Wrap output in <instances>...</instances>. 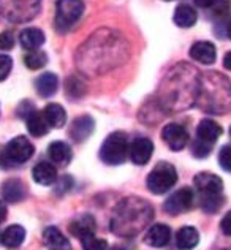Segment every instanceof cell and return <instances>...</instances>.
<instances>
[{
    "mask_svg": "<svg viewBox=\"0 0 231 250\" xmlns=\"http://www.w3.org/2000/svg\"><path fill=\"white\" fill-rule=\"evenodd\" d=\"M130 57L128 42L121 32L98 29L76 51V67L83 75L100 76L121 67Z\"/></svg>",
    "mask_w": 231,
    "mask_h": 250,
    "instance_id": "obj_1",
    "label": "cell"
},
{
    "mask_svg": "<svg viewBox=\"0 0 231 250\" xmlns=\"http://www.w3.org/2000/svg\"><path fill=\"white\" fill-rule=\"evenodd\" d=\"M200 73L189 63H177L171 68L160 83L157 102L165 113H179L196 102Z\"/></svg>",
    "mask_w": 231,
    "mask_h": 250,
    "instance_id": "obj_2",
    "label": "cell"
},
{
    "mask_svg": "<svg viewBox=\"0 0 231 250\" xmlns=\"http://www.w3.org/2000/svg\"><path fill=\"white\" fill-rule=\"evenodd\" d=\"M154 217V209L140 196L124 198L114 209L111 231L121 238H133L146 228Z\"/></svg>",
    "mask_w": 231,
    "mask_h": 250,
    "instance_id": "obj_3",
    "label": "cell"
},
{
    "mask_svg": "<svg viewBox=\"0 0 231 250\" xmlns=\"http://www.w3.org/2000/svg\"><path fill=\"white\" fill-rule=\"evenodd\" d=\"M196 106L210 114H223L231 106V81L219 71L200 73Z\"/></svg>",
    "mask_w": 231,
    "mask_h": 250,
    "instance_id": "obj_4",
    "label": "cell"
},
{
    "mask_svg": "<svg viewBox=\"0 0 231 250\" xmlns=\"http://www.w3.org/2000/svg\"><path fill=\"white\" fill-rule=\"evenodd\" d=\"M42 10V0H0V13L11 22L32 21Z\"/></svg>",
    "mask_w": 231,
    "mask_h": 250,
    "instance_id": "obj_5",
    "label": "cell"
},
{
    "mask_svg": "<svg viewBox=\"0 0 231 250\" xmlns=\"http://www.w3.org/2000/svg\"><path fill=\"white\" fill-rule=\"evenodd\" d=\"M128 138L125 131H113L103 141L100 149V159L106 165H121L128 157Z\"/></svg>",
    "mask_w": 231,
    "mask_h": 250,
    "instance_id": "obj_6",
    "label": "cell"
},
{
    "mask_svg": "<svg viewBox=\"0 0 231 250\" xmlns=\"http://www.w3.org/2000/svg\"><path fill=\"white\" fill-rule=\"evenodd\" d=\"M84 13L83 0H57L56 3V30L65 34L81 19Z\"/></svg>",
    "mask_w": 231,
    "mask_h": 250,
    "instance_id": "obj_7",
    "label": "cell"
},
{
    "mask_svg": "<svg viewBox=\"0 0 231 250\" xmlns=\"http://www.w3.org/2000/svg\"><path fill=\"white\" fill-rule=\"evenodd\" d=\"M177 182V171L168 162L157 163L155 168L147 176V188L155 195L167 193Z\"/></svg>",
    "mask_w": 231,
    "mask_h": 250,
    "instance_id": "obj_8",
    "label": "cell"
},
{
    "mask_svg": "<svg viewBox=\"0 0 231 250\" xmlns=\"http://www.w3.org/2000/svg\"><path fill=\"white\" fill-rule=\"evenodd\" d=\"M35 152L34 144L29 141V138L25 136H16L5 146L2 152V162L8 167L22 165L27 160L32 159V155Z\"/></svg>",
    "mask_w": 231,
    "mask_h": 250,
    "instance_id": "obj_9",
    "label": "cell"
},
{
    "mask_svg": "<svg viewBox=\"0 0 231 250\" xmlns=\"http://www.w3.org/2000/svg\"><path fill=\"white\" fill-rule=\"evenodd\" d=\"M193 203H195V192L190 187H182L165 201L163 209L165 212H168L171 215H179L184 212H189L193 208Z\"/></svg>",
    "mask_w": 231,
    "mask_h": 250,
    "instance_id": "obj_10",
    "label": "cell"
},
{
    "mask_svg": "<svg viewBox=\"0 0 231 250\" xmlns=\"http://www.w3.org/2000/svg\"><path fill=\"white\" fill-rule=\"evenodd\" d=\"M193 186L200 193V198L217 196L223 192V181L214 173H198L193 179Z\"/></svg>",
    "mask_w": 231,
    "mask_h": 250,
    "instance_id": "obj_11",
    "label": "cell"
},
{
    "mask_svg": "<svg viewBox=\"0 0 231 250\" xmlns=\"http://www.w3.org/2000/svg\"><path fill=\"white\" fill-rule=\"evenodd\" d=\"M162 138L165 144L173 150V152H179L189 143V131L186 127L179 124H168L165 125L162 130Z\"/></svg>",
    "mask_w": 231,
    "mask_h": 250,
    "instance_id": "obj_12",
    "label": "cell"
},
{
    "mask_svg": "<svg viewBox=\"0 0 231 250\" xmlns=\"http://www.w3.org/2000/svg\"><path fill=\"white\" fill-rule=\"evenodd\" d=\"M154 152V143L149 138H135L128 146V157L135 165H146Z\"/></svg>",
    "mask_w": 231,
    "mask_h": 250,
    "instance_id": "obj_13",
    "label": "cell"
},
{
    "mask_svg": "<svg viewBox=\"0 0 231 250\" xmlns=\"http://www.w3.org/2000/svg\"><path fill=\"white\" fill-rule=\"evenodd\" d=\"M95 130V121L90 116H79L73 121L70 127V138L76 143H84L87 138L94 133Z\"/></svg>",
    "mask_w": 231,
    "mask_h": 250,
    "instance_id": "obj_14",
    "label": "cell"
},
{
    "mask_svg": "<svg viewBox=\"0 0 231 250\" xmlns=\"http://www.w3.org/2000/svg\"><path fill=\"white\" fill-rule=\"evenodd\" d=\"M169 239H171V229L165 223H155V225H152L147 229L146 236H144V242L155 249L168 246Z\"/></svg>",
    "mask_w": 231,
    "mask_h": 250,
    "instance_id": "obj_15",
    "label": "cell"
},
{
    "mask_svg": "<svg viewBox=\"0 0 231 250\" xmlns=\"http://www.w3.org/2000/svg\"><path fill=\"white\" fill-rule=\"evenodd\" d=\"M190 57L195 62L203 63V65H210L215 62L217 59V51L215 46L210 42H196L190 48Z\"/></svg>",
    "mask_w": 231,
    "mask_h": 250,
    "instance_id": "obj_16",
    "label": "cell"
},
{
    "mask_svg": "<svg viewBox=\"0 0 231 250\" xmlns=\"http://www.w3.org/2000/svg\"><path fill=\"white\" fill-rule=\"evenodd\" d=\"M43 244L49 250H73L70 241L56 227H48L43 231Z\"/></svg>",
    "mask_w": 231,
    "mask_h": 250,
    "instance_id": "obj_17",
    "label": "cell"
},
{
    "mask_svg": "<svg viewBox=\"0 0 231 250\" xmlns=\"http://www.w3.org/2000/svg\"><path fill=\"white\" fill-rule=\"evenodd\" d=\"M32 177L40 186H52L57 181V169L54 163L40 162L32 169Z\"/></svg>",
    "mask_w": 231,
    "mask_h": 250,
    "instance_id": "obj_18",
    "label": "cell"
},
{
    "mask_svg": "<svg viewBox=\"0 0 231 250\" xmlns=\"http://www.w3.org/2000/svg\"><path fill=\"white\" fill-rule=\"evenodd\" d=\"M48 155H49L51 162L56 163V165H59V167H67L71 162V159H73L71 147L63 141L51 143L49 147H48Z\"/></svg>",
    "mask_w": 231,
    "mask_h": 250,
    "instance_id": "obj_19",
    "label": "cell"
},
{
    "mask_svg": "<svg viewBox=\"0 0 231 250\" xmlns=\"http://www.w3.org/2000/svg\"><path fill=\"white\" fill-rule=\"evenodd\" d=\"M44 34L42 29L37 27H27L19 34V43L24 49L27 51H37L43 46L44 43Z\"/></svg>",
    "mask_w": 231,
    "mask_h": 250,
    "instance_id": "obj_20",
    "label": "cell"
},
{
    "mask_svg": "<svg viewBox=\"0 0 231 250\" xmlns=\"http://www.w3.org/2000/svg\"><path fill=\"white\" fill-rule=\"evenodd\" d=\"M222 127L212 119H203L196 128V138L208 144H214L222 135Z\"/></svg>",
    "mask_w": 231,
    "mask_h": 250,
    "instance_id": "obj_21",
    "label": "cell"
},
{
    "mask_svg": "<svg viewBox=\"0 0 231 250\" xmlns=\"http://www.w3.org/2000/svg\"><path fill=\"white\" fill-rule=\"evenodd\" d=\"M25 186L19 179H8L2 184V196L8 203H19L25 198Z\"/></svg>",
    "mask_w": 231,
    "mask_h": 250,
    "instance_id": "obj_22",
    "label": "cell"
},
{
    "mask_svg": "<svg viewBox=\"0 0 231 250\" xmlns=\"http://www.w3.org/2000/svg\"><path fill=\"white\" fill-rule=\"evenodd\" d=\"M68 229L75 238H79V239H81L83 236L94 234L95 233V219L90 214H83L70 223Z\"/></svg>",
    "mask_w": 231,
    "mask_h": 250,
    "instance_id": "obj_23",
    "label": "cell"
},
{
    "mask_svg": "<svg viewBox=\"0 0 231 250\" xmlns=\"http://www.w3.org/2000/svg\"><path fill=\"white\" fill-rule=\"evenodd\" d=\"M200 242V233L193 227H182L176 233V247L179 250H192Z\"/></svg>",
    "mask_w": 231,
    "mask_h": 250,
    "instance_id": "obj_24",
    "label": "cell"
},
{
    "mask_svg": "<svg viewBox=\"0 0 231 250\" xmlns=\"http://www.w3.org/2000/svg\"><path fill=\"white\" fill-rule=\"evenodd\" d=\"M35 87L38 95H42L44 98L52 97L57 92L59 87V78L56 73H51V71H46V73L40 75L35 80Z\"/></svg>",
    "mask_w": 231,
    "mask_h": 250,
    "instance_id": "obj_25",
    "label": "cell"
},
{
    "mask_svg": "<svg viewBox=\"0 0 231 250\" xmlns=\"http://www.w3.org/2000/svg\"><path fill=\"white\" fill-rule=\"evenodd\" d=\"M43 116L49 127H54V128H62L65 122H67V113H65L62 104H59V103L46 104V108L43 109Z\"/></svg>",
    "mask_w": 231,
    "mask_h": 250,
    "instance_id": "obj_26",
    "label": "cell"
},
{
    "mask_svg": "<svg viewBox=\"0 0 231 250\" xmlns=\"http://www.w3.org/2000/svg\"><path fill=\"white\" fill-rule=\"evenodd\" d=\"M173 19L177 27L189 29V27H192V25H195L198 16H196V11L193 10V6H190L187 3H181V5H177Z\"/></svg>",
    "mask_w": 231,
    "mask_h": 250,
    "instance_id": "obj_27",
    "label": "cell"
},
{
    "mask_svg": "<svg viewBox=\"0 0 231 250\" xmlns=\"http://www.w3.org/2000/svg\"><path fill=\"white\" fill-rule=\"evenodd\" d=\"M25 239V229L21 225H11L5 229L0 236V241L2 244L8 249H16L24 242Z\"/></svg>",
    "mask_w": 231,
    "mask_h": 250,
    "instance_id": "obj_28",
    "label": "cell"
},
{
    "mask_svg": "<svg viewBox=\"0 0 231 250\" xmlns=\"http://www.w3.org/2000/svg\"><path fill=\"white\" fill-rule=\"evenodd\" d=\"M25 127H27V131L32 136H43L49 131V125L46 122L43 113L40 111H34L27 119H25Z\"/></svg>",
    "mask_w": 231,
    "mask_h": 250,
    "instance_id": "obj_29",
    "label": "cell"
},
{
    "mask_svg": "<svg viewBox=\"0 0 231 250\" xmlns=\"http://www.w3.org/2000/svg\"><path fill=\"white\" fill-rule=\"evenodd\" d=\"M85 92H87V85H85L81 76L71 75L67 78V81H65V94H67L71 100H78V98L84 97Z\"/></svg>",
    "mask_w": 231,
    "mask_h": 250,
    "instance_id": "obj_30",
    "label": "cell"
},
{
    "mask_svg": "<svg viewBox=\"0 0 231 250\" xmlns=\"http://www.w3.org/2000/svg\"><path fill=\"white\" fill-rule=\"evenodd\" d=\"M48 63V54L44 51H29L27 54L24 56V65L29 70H40L43 68L44 65Z\"/></svg>",
    "mask_w": 231,
    "mask_h": 250,
    "instance_id": "obj_31",
    "label": "cell"
},
{
    "mask_svg": "<svg viewBox=\"0 0 231 250\" xmlns=\"http://www.w3.org/2000/svg\"><path fill=\"white\" fill-rule=\"evenodd\" d=\"M81 244L84 250H108V242L105 239L97 238L95 234H87V236H83L81 239Z\"/></svg>",
    "mask_w": 231,
    "mask_h": 250,
    "instance_id": "obj_32",
    "label": "cell"
},
{
    "mask_svg": "<svg viewBox=\"0 0 231 250\" xmlns=\"http://www.w3.org/2000/svg\"><path fill=\"white\" fill-rule=\"evenodd\" d=\"M201 200V209L206 214H215L219 210L223 203H225V198L223 195H217V196H209V198H200Z\"/></svg>",
    "mask_w": 231,
    "mask_h": 250,
    "instance_id": "obj_33",
    "label": "cell"
},
{
    "mask_svg": "<svg viewBox=\"0 0 231 250\" xmlns=\"http://www.w3.org/2000/svg\"><path fill=\"white\" fill-rule=\"evenodd\" d=\"M210 150H212V144H208L201 140H195V143L192 144V154L196 157V159H204V157H208L210 154Z\"/></svg>",
    "mask_w": 231,
    "mask_h": 250,
    "instance_id": "obj_34",
    "label": "cell"
},
{
    "mask_svg": "<svg viewBox=\"0 0 231 250\" xmlns=\"http://www.w3.org/2000/svg\"><path fill=\"white\" fill-rule=\"evenodd\" d=\"M231 11V2L230 0H219L215 3V6L210 10V16L215 19H223L225 16H228V13Z\"/></svg>",
    "mask_w": 231,
    "mask_h": 250,
    "instance_id": "obj_35",
    "label": "cell"
},
{
    "mask_svg": "<svg viewBox=\"0 0 231 250\" xmlns=\"http://www.w3.org/2000/svg\"><path fill=\"white\" fill-rule=\"evenodd\" d=\"M219 163L223 169L231 173V144H227L219 150Z\"/></svg>",
    "mask_w": 231,
    "mask_h": 250,
    "instance_id": "obj_36",
    "label": "cell"
},
{
    "mask_svg": "<svg viewBox=\"0 0 231 250\" xmlns=\"http://www.w3.org/2000/svg\"><path fill=\"white\" fill-rule=\"evenodd\" d=\"M13 68V59L6 54H0V83L8 78Z\"/></svg>",
    "mask_w": 231,
    "mask_h": 250,
    "instance_id": "obj_37",
    "label": "cell"
},
{
    "mask_svg": "<svg viewBox=\"0 0 231 250\" xmlns=\"http://www.w3.org/2000/svg\"><path fill=\"white\" fill-rule=\"evenodd\" d=\"M54 184H56L54 192L57 195H62V193H67L68 190L73 187V179H71V176H62L61 179H57Z\"/></svg>",
    "mask_w": 231,
    "mask_h": 250,
    "instance_id": "obj_38",
    "label": "cell"
},
{
    "mask_svg": "<svg viewBox=\"0 0 231 250\" xmlns=\"http://www.w3.org/2000/svg\"><path fill=\"white\" fill-rule=\"evenodd\" d=\"M15 34H13L11 30H3L2 34H0V49L3 51H10L13 49V46H15Z\"/></svg>",
    "mask_w": 231,
    "mask_h": 250,
    "instance_id": "obj_39",
    "label": "cell"
},
{
    "mask_svg": "<svg viewBox=\"0 0 231 250\" xmlns=\"http://www.w3.org/2000/svg\"><path fill=\"white\" fill-rule=\"evenodd\" d=\"M34 111H37L35 109V104L32 103V102H29V100H24V102H21L18 104V108H16V114L19 116V117H22V119H27V117L34 113Z\"/></svg>",
    "mask_w": 231,
    "mask_h": 250,
    "instance_id": "obj_40",
    "label": "cell"
},
{
    "mask_svg": "<svg viewBox=\"0 0 231 250\" xmlns=\"http://www.w3.org/2000/svg\"><path fill=\"white\" fill-rule=\"evenodd\" d=\"M220 228H222V233L227 234V236H231V210L228 214H225V217L222 219L220 222Z\"/></svg>",
    "mask_w": 231,
    "mask_h": 250,
    "instance_id": "obj_41",
    "label": "cell"
},
{
    "mask_svg": "<svg viewBox=\"0 0 231 250\" xmlns=\"http://www.w3.org/2000/svg\"><path fill=\"white\" fill-rule=\"evenodd\" d=\"M196 6H200V8H204V10H212L215 3L219 2V0H193Z\"/></svg>",
    "mask_w": 231,
    "mask_h": 250,
    "instance_id": "obj_42",
    "label": "cell"
},
{
    "mask_svg": "<svg viewBox=\"0 0 231 250\" xmlns=\"http://www.w3.org/2000/svg\"><path fill=\"white\" fill-rule=\"evenodd\" d=\"M223 67H225L227 70H230V71H231V51H230V52H227L225 57H223Z\"/></svg>",
    "mask_w": 231,
    "mask_h": 250,
    "instance_id": "obj_43",
    "label": "cell"
},
{
    "mask_svg": "<svg viewBox=\"0 0 231 250\" xmlns=\"http://www.w3.org/2000/svg\"><path fill=\"white\" fill-rule=\"evenodd\" d=\"M6 219V206L3 205V201H0V223Z\"/></svg>",
    "mask_w": 231,
    "mask_h": 250,
    "instance_id": "obj_44",
    "label": "cell"
},
{
    "mask_svg": "<svg viewBox=\"0 0 231 250\" xmlns=\"http://www.w3.org/2000/svg\"><path fill=\"white\" fill-rule=\"evenodd\" d=\"M227 37L231 40V19L227 22Z\"/></svg>",
    "mask_w": 231,
    "mask_h": 250,
    "instance_id": "obj_45",
    "label": "cell"
},
{
    "mask_svg": "<svg viewBox=\"0 0 231 250\" xmlns=\"http://www.w3.org/2000/svg\"><path fill=\"white\" fill-rule=\"evenodd\" d=\"M109 250H127V249H125V247H121V246H116V247L109 249Z\"/></svg>",
    "mask_w": 231,
    "mask_h": 250,
    "instance_id": "obj_46",
    "label": "cell"
},
{
    "mask_svg": "<svg viewBox=\"0 0 231 250\" xmlns=\"http://www.w3.org/2000/svg\"><path fill=\"white\" fill-rule=\"evenodd\" d=\"M165 2H171V0H165Z\"/></svg>",
    "mask_w": 231,
    "mask_h": 250,
    "instance_id": "obj_47",
    "label": "cell"
},
{
    "mask_svg": "<svg viewBox=\"0 0 231 250\" xmlns=\"http://www.w3.org/2000/svg\"><path fill=\"white\" fill-rule=\"evenodd\" d=\"M230 136H231V128H230Z\"/></svg>",
    "mask_w": 231,
    "mask_h": 250,
    "instance_id": "obj_48",
    "label": "cell"
}]
</instances>
